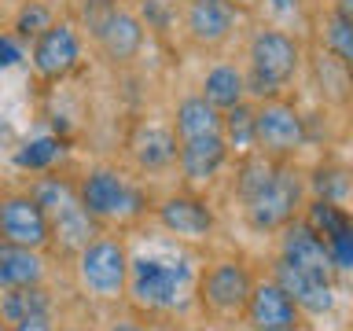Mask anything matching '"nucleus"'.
Returning a JSON list of instances; mask_svg holds the SVG:
<instances>
[{
	"label": "nucleus",
	"mask_w": 353,
	"mask_h": 331,
	"mask_svg": "<svg viewBox=\"0 0 353 331\" xmlns=\"http://www.w3.org/2000/svg\"><path fill=\"white\" fill-rule=\"evenodd\" d=\"M162 225L176 232V236H206L210 228H214V214L199 203V199H170V203H162L159 210Z\"/></svg>",
	"instance_id": "nucleus-19"
},
{
	"label": "nucleus",
	"mask_w": 353,
	"mask_h": 331,
	"mask_svg": "<svg viewBox=\"0 0 353 331\" xmlns=\"http://www.w3.org/2000/svg\"><path fill=\"white\" fill-rule=\"evenodd\" d=\"M335 15H339L342 22H350V26H353V0H339V4H335Z\"/></svg>",
	"instance_id": "nucleus-30"
},
{
	"label": "nucleus",
	"mask_w": 353,
	"mask_h": 331,
	"mask_svg": "<svg viewBox=\"0 0 353 331\" xmlns=\"http://www.w3.org/2000/svg\"><path fill=\"white\" fill-rule=\"evenodd\" d=\"M280 261L294 265V269H302V272H313V276H320V280H331V272H335L327 243L320 239V232L313 225H287Z\"/></svg>",
	"instance_id": "nucleus-11"
},
{
	"label": "nucleus",
	"mask_w": 353,
	"mask_h": 331,
	"mask_svg": "<svg viewBox=\"0 0 353 331\" xmlns=\"http://www.w3.org/2000/svg\"><path fill=\"white\" fill-rule=\"evenodd\" d=\"M22 55H19V48L15 44H11L8 37H0V70H4V66H11V63H19Z\"/></svg>",
	"instance_id": "nucleus-29"
},
{
	"label": "nucleus",
	"mask_w": 353,
	"mask_h": 331,
	"mask_svg": "<svg viewBox=\"0 0 353 331\" xmlns=\"http://www.w3.org/2000/svg\"><path fill=\"white\" fill-rule=\"evenodd\" d=\"M92 33H96L99 48H103L114 63L132 59V55L140 52V44H143V26H140V19L129 15V11H110Z\"/></svg>",
	"instance_id": "nucleus-13"
},
{
	"label": "nucleus",
	"mask_w": 353,
	"mask_h": 331,
	"mask_svg": "<svg viewBox=\"0 0 353 331\" xmlns=\"http://www.w3.org/2000/svg\"><path fill=\"white\" fill-rule=\"evenodd\" d=\"M33 199L41 203L48 232L63 243V250H85L92 243V214L66 181H41L33 188Z\"/></svg>",
	"instance_id": "nucleus-1"
},
{
	"label": "nucleus",
	"mask_w": 353,
	"mask_h": 331,
	"mask_svg": "<svg viewBox=\"0 0 353 331\" xmlns=\"http://www.w3.org/2000/svg\"><path fill=\"white\" fill-rule=\"evenodd\" d=\"M298 203H302V181H298V173L287 170V166H276L272 181L258 195L247 199V221L258 232H276V228L291 225Z\"/></svg>",
	"instance_id": "nucleus-3"
},
{
	"label": "nucleus",
	"mask_w": 353,
	"mask_h": 331,
	"mask_svg": "<svg viewBox=\"0 0 353 331\" xmlns=\"http://www.w3.org/2000/svg\"><path fill=\"white\" fill-rule=\"evenodd\" d=\"M0 239H4V236H0Z\"/></svg>",
	"instance_id": "nucleus-35"
},
{
	"label": "nucleus",
	"mask_w": 353,
	"mask_h": 331,
	"mask_svg": "<svg viewBox=\"0 0 353 331\" xmlns=\"http://www.w3.org/2000/svg\"><path fill=\"white\" fill-rule=\"evenodd\" d=\"M214 132H225V118L217 114V107L206 96L184 99L176 107V137H181V143L195 137H214Z\"/></svg>",
	"instance_id": "nucleus-20"
},
{
	"label": "nucleus",
	"mask_w": 353,
	"mask_h": 331,
	"mask_svg": "<svg viewBox=\"0 0 353 331\" xmlns=\"http://www.w3.org/2000/svg\"><path fill=\"white\" fill-rule=\"evenodd\" d=\"M188 287V269L173 261H154V258H137L129 261V291L140 305L148 309H170L181 302Z\"/></svg>",
	"instance_id": "nucleus-4"
},
{
	"label": "nucleus",
	"mask_w": 353,
	"mask_h": 331,
	"mask_svg": "<svg viewBox=\"0 0 353 331\" xmlns=\"http://www.w3.org/2000/svg\"><path fill=\"white\" fill-rule=\"evenodd\" d=\"M44 276V261L37 250L30 247H15V243H0V291H11V287H30L41 283Z\"/></svg>",
	"instance_id": "nucleus-18"
},
{
	"label": "nucleus",
	"mask_w": 353,
	"mask_h": 331,
	"mask_svg": "<svg viewBox=\"0 0 353 331\" xmlns=\"http://www.w3.org/2000/svg\"><path fill=\"white\" fill-rule=\"evenodd\" d=\"M324 37H327L331 55L342 59L346 66H353V26H350V22H342L339 15H331L327 26H324Z\"/></svg>",
	"instance_id": "nucleus-25"
},
{
	"label": "nucleus",
	"mask_w": 353,
	"mask_h": 331,
	"mask_svg": "<svg viewBox=\"0 0 353 331\" xmlns=\"http://www.w3.org/2000/svg\"><path fill=\"white\" fill-rule=\"evenodd\" d=\"M298 70V44L287 33L261 30L250 44V92L276 96Z\"/></svg>",
	"instance_id": "nucleus-2"
},
{
	"label": "nucleus",
	"mask_w": 353,
	"mask_h": 331,
	"mask_svg": "<svg viewBox=\"0 0 353 331\" xmlns=\"http://www.w3.org/2000/svg\"><path fill=\"white\" fill-rule=\"evenodd\" d=\"M206 99L217 110H228V107L243 103V74L232 70V66H214V70L206 74Z\"/></svg>",
	"instance_id": "nucleus-22"
},
{
	"label": "nucleus",
	"mask_w": 353,
	"mask_h": 331,
	"mask_svg": "<svg viewBox=\"0 0 353 331\" xmlns=\"http://www.w3.org/2000/svg\"><path fill=\"white\" fill-rule=\"evenodd\" d=\"M283 331H302V328H298V324H294V328H283Z\"/></svg>",
	"instance_id": "nucleus-32"
},
{
	"label": "nucleus",
	"mask_w": 353,
	"mask_h": 331,
	"mask_svg": "<svg viewBox=\"0 0 353 331\" xmlns=\"http://www.w3.org/2000/svg\"><path fill=\"white\" fill-rule=\"evenodd\" d=\"M81 280L99 298H118L129 280V258L114 239H96L81 250Z\"/></svg>",
	"instance_id": "nucleus-5"
},
{
	"label": "nucleus",
	"mask_w": 353,
	"mask_h": 331,
	"mask_svg": "<svg viewBox=\"0 0 353 331\" xmlns=\"http://www.w3.org/2000/svg\"><path fill=\"white\" fill-rule=\"evenodd\" d=\"M225 137L236 143L239 151H250L254 148V110L250 107H228V114H225Z\"/></svg>",
	"instance_id": "nucleus-24"
},
{
	"label": "nucleus",
	"mask_w": 353,
	"mask_h": 331,
	"mask_svg": "<svg viewBox=\"0 0 353 331\" xmlns=\"http://www.w3.org/2000/svg\"><path fill=\"white\" fill-rule=\"evenodd\" d=\"M110 331H140V328H132V324H114Z\"/></svg>",
	"instance_id": "nucleus-31"
},
{
	"label": "nucleus",
	"mask_w": 353,
	"mask_h": 331,
	"mask_svg": "<svg viewBox=\"0 0 353 331\" xmlns=\"http://www.w3.org/2000/svg\"><path fill=\"white\" fill-rule=\"evenodd\" d=\"M272 173H276V162H269L265 154H250V159L243 162V170H239V195H243V203H247L250 195H258L261 188L272 181Z\"/></svg>",
	"instance_id": "nucleus-23"
},
{
	"label": "nucleus",
	"mask_w": 353,
	"mask_h": 331,
	"mask_svg": "<svg viewBox=\"0 0 353 331\" xmlns=\"http://www.w3.org/2000/svg\"><path fill=\"white\" fill-rule=\"evenodd\" d=\"M184 4H195V0H184Z\"/></svg>",
	"instance_id": "nucleus-34"
},
{
	"label": "nucleus",
	"mask_w": 353,
	"mask_h": 331,
	"mask_svg": "<svg viewBox=\"0 0 353 331\" xmlns=\"http://www.w3.org/2000/svg\"><path fill=\"white\" fill-rule=\"evenodd\" d=\"M4 132H8V129H4V126H0V137H4Z\"/></svg>",
	"instance_id": "nucleus-33"
},
{
	"label": "nucleus",
	"mask_w": 353,
	"mask_h": 331,
	"mask_svg": "<svg viewBox=\"0 0 353 331\" xmlns=\"http://www.w3.org/2000/svg\"><path fill=\"white\" fill-rule=\"evenodd\" d=\"M250 294H254V283H250L247 269L236 265V261L214 265V269L206 272V280H203V302L214 309L217 317L243 313L247 302H250Z\"/></svg>",
	"instance_id": "nucleus-9"
},
{
	"label": "nucleus",
	"mask_w": 353,
	"mask_h": 331,
	"mask_svg": "<svg viewBox=\"0 0 353 331\" xmlns=\"http://www.w3.org/2000/svg\"><path fill=\"white\" fill-rule=\"evenodd\" d=\"M52 22H48V8H41V4H30V8H22V15H19V33H41V30H48Z\"/></svg>",
	"instance_id": "nucleus-27"
},
{
	"label": "nucleus",
	"mask_w": 353,
	"mask_h": 331,
	"mask_svg": "<svg viewBox=\"0 0 353 331\" xmlns=\"http://www.w3.org/2000/svg\"><path fill=\"white\" fill-rule=\"evenodd\" d=\"M302 140H305V126L294 107L265 103L261 110H254V143L265 154H291L302 148Z\"/></svg>",
	"instance_id": "nucleus-8"
},
{
	"label": "nucleus",
	"mask_w": 353,
	"mask_h": 331,
	"mask_svg": "<svg viewBox=\"0 0 353 331\" xmlns=\"http://www.w3.org/2000/svg\"><path fill=\"white\" fill-rule=\"evenodd\" d=\"M81 203L92 217H103V221H121V217L140 214V195L110 170H92L85 177Z\"/></svg>",
	"instance_id": "nucleus-6"
},
{
	"label": "nucleus",
	"mask_w": 353,
	"mask_h": 331,
	"mask_svg": "<svg viewBox=\"0 0 353 331\" xmlns=\"http://www.w3.org/2000/svg\"><path fill=\"white\" fill-rule=\"evenodd\" d=\"M247 317L258 331H283L298 324V305L280 283H261L247 302Z\"/></svg>",
	"instance_id": "nucleus-12"
},
{
	"label": "nucleus",
	"mask_w": 353,
	"mask_h": 331,
	"mask_svg": "<svg viewBox=\"0 0 353 331\" xmlns=\"http://www.w3.org/2000/svg\"><path fill=\"white\" fill-rule=\"evenodd\" d=\"M188 33L199 44H221L232 33V8L225 0H195V4H188Z\"/></svg>",
	"instance_id": "nucleus-16"
},
{
	"label": "nucleus",
	"mask_w": 353,
	"mask_h": 331,
	"mask_svg": "<svg viewBox=\"0 0 353 331\" xmlns=\"http://www.w3.org/2000/svg\"><path fill=\"white\" fill-rule=\"evenodd\" d=\"M276 283L294 298V305L309 309V313H327L331 309V280H320L313 272H302L294 265L280 261L276 265Z\"/></svg>",
	"instance_id": "nucleus-14"
},
{
	"label": "nucleus",
	"mask_w": 353,
	"mask_h": 331,
	"mask_svg": "<svg viewBox=\"0 0 353 331\" xmlns=\"http://www.w3.org/2000/svg\"><path fill=\"white\" fill-rule=\"evenodd\" d=\"M81 59V44H77V33L74 26H48L37 33V41H33V70H37L44 81H59L66 77L77 66Z\"/></svg>",
	"instance_id": "nucleus-10"
},
{
	"label": "nucleus",
	"mask_w": 353,
	"mask_h": 331,
	"mask_svg": "<svg viewBox=\"0 0 353 331\" xmlns=\"http://www.w3.org/2000/svg\"><path fill=\"white\" fill-rule=\"evenodd\" d=\"M55 154H59V143H55L52 137H44V140H33L26 151H19V166H26V170H44Z\"/></svg>",
	"instance_id": "nucleus-26"
},
{
	"label": "nucleus",
	"mask_w": 353,
	"mask_h": 331,
	"mask_svg": "<svg viewBox=\"0 0 353 331\" xmlns=\"http://www.w3.org/2000/svg\"><path fill=\"white\" fill-rule=\"evenodd\" d=\"M11 331H52V320L48 313H33L26 320H19V324H11Z\"/></svg>",
	"instance_id": "nucleus-28"
},
{
	"label": "nucleus",
	"mask_w": 353,
	"mask_h": 331,
	"mask_svg": "<svg viewBox=\"0 0 353 331\" xmlns=\"http://www.w3.org/2000/svg\"><path fill=\"white\" fill-rule=\"evenodd\" d=\"M0 236L15 247H30L41 250L52 239L48 232V217H44L41 203L33 195H8L0 199Z\"/></svg>",
	"instance_id": "nucleus-7"
},
{
	"label": "nucleus",
	"mask_w": 353,
	"mask_h": 331,
	"mask_svg": "<svg viewBox=\"0 0 353 331\" xmlns=\"http://www.w3.org/2000/svg\"><path fill=\"white\" fill-rule=\"evenodd\" d=\"M33 313H48V294H44L37 283L4 291V298H0V317H4L8 324H19V320H26Z\"/></svg>",
	"instance_id": "nucleus-21"
},
{
	"label": "nucleus",
	"mask_w": 353,
	"mask_h": 331,
	"mask_svg": "<svg viewBox=\"0 0 353 331\" xmlns=\"http://www.w3.org/2000/svg\"><path fill=\"white\" fill-rule=\"evenodd\" d=\"M228 154V143H225V132H214V137H195V140H184L181 143V170L188 181H210L221 162Z\"/></svg>",
	"instance_id": "nucleus-15"
},
{
	"label": "nucleus",
	"mask_w": 353,
	"mask_h": 331,
	"mask_svg": "<svg viewBox=\"0 0 353 331\" xmlns=\"http://www.w3.org/2000/svg\"><path fill=\"white\" fill-rule=\"evenodd\" d=\"M129 151L143 170H162L176 159V132L162 126H140L129 140Z\"/></svg>",
	"instance_id": "nucleus-17"
}]
</instances>
